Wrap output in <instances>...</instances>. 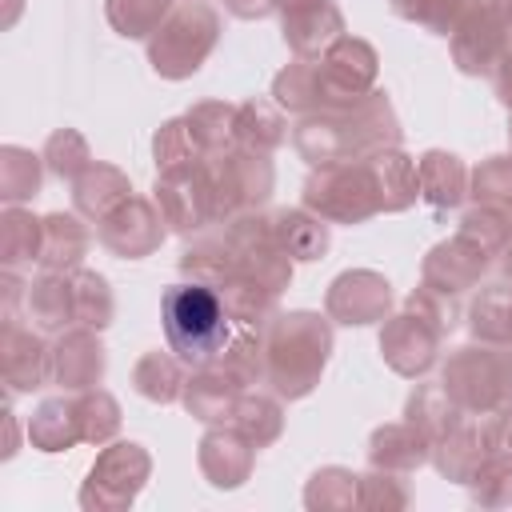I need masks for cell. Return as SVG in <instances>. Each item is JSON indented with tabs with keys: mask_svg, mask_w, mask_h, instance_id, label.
Returning <instances> with one entry per match:
<instances>
[{
	"mask_svg": "<svg viewBox=\"0 0 512 512\" xmlns=\"http://www.w3.org/2000/svg\"><path fill=\"white\" fill-rule=\"evenodd\" d=\"M292 144L312 168L336 164V160H368L372 152L400 144V124L388 96L372 88L348 108L304 116L300 128L292 132Z\"/></svg>",
	"mask_w": 512,
	"mask_h": 512,
	"instance_id": "cell-1",
	"label": "cell"
},
{
	"mask_svg": "<svg viewBox=\"0 0 512 512\" xmlns=\"http://www.w3.org/2000/svg\"><path fill=\"white\" fill-rule=\"evenodd\" d=\"M160 324L168 348L184 360V368H208L232 340V316L220 292L204 280H180L160 300Z\"/></svg>",
	"mask_w": 512,
	"mask_h": 512,
	"instance_id": "cell-2",
	"label": "cell"
},
{
	"mask_svg": "<svg viewBox=\"0 0 512 512\" xmlns=\"http://www.w3.org/2000/svg\"><path fill=\"white\" fill-rule=\"evenodd\" d=\"M264 356H268V384L276 396L300 400L320 384V372L332 352V324L316 312H284L272 316L264 328Z\"/></svg>",
	"mask_w": 512,
	"mask_h": 512,
	"instance_id": "cell-3",
	"label": "cell"
},
{
	"mask_svg": "<svg viewBox=\"0 0 512 512\" xmlns=\"http://www.w3.org/2000/svg\"><path fill=\"white\" fill-rule=\"evenodd\" d=\"M444 392L464 412H500L512 404V344H464L444 360Z\"/></svg>",
	"mask_w": 512,
	"mask_h": 512,
	"instance_id": "cell-4",
	"label": "cell"
},
{
	"mask_svg": "<svg viewBox=\"0 0 512 512\" xmlns=\"http://www.w3.org/2000/svg\"><path fill=\"white\" fill-rule=\"evenodd\" d=\"M216 36H220L216 8L204 0H184L148 36V60L164 80H184L208 60V52L216 48Z\"/></svg>",
	"mask_w": 512,
	"mask_h": 512,
	"instance_id": "cell-5",
	"label": "cell"
},
{
	"mask_svg": "<svg viewBox=\"0 0 512 512\" xmlns=\"http://www.w3.org/2000/svg\"><path fill=\"white\" fill-rule=\"evenodd\" d=\"M304 208L328 224H364L384 212L368 160H336L312 168L304 180Z\"/></svg>",
	"mask_w": 512,
	"mask_h": 512,
	"instance_id": "cell-6",
	"label": "cell"
},
{
	"mask_svg": "<svg viewBox=\"0 0 512 512\" xmlns=\"http://www.w3.org/2000/svg\"><path fill=\"white\" fill-rule=\"evenodd\" d=\"M208 180L216 196V220H232L244 212H256L272 192V164L268 152L232 148L220 156H208Z\"/></svg>",
	"mask_w": 512,
	"mask_h": 512,
	"instance_id": "cell-7",
	"label": "cell"
},
{
	"mask_svg": "<svg viewBox=\"0 0 512 512\" xmlns=\"http://www.w3.org/2000/svg\"><path fill=\"white\" fill-rule=\"evenodd\" d=\"M148 472H152V460L140 444H132V440L112 444L96 456V464L80 488V504L84 508H128L140 496Z\"/></svg>",
	"mask_w": 512,
	"mask_h": 512,
	"instance_id": "cell-8",
	"label": "cell"
},
{
	"mask_svg": "<svg viewBox=\"0 0 512 512\" xmlns=\"http://www.w3.org/2000/svg\"><path fill=\"white\" fill-rule=\"evenodd\" d=\"M320 84H324V112L348 108L372 92L376 80V52L360 36H336L320 56Z\"/></svg>",
	"mask_w": 512,
	"mask_h": 512,
	"instance_id": "cell-9",
	"label": "cell"
},
{
	"mask_svg": "<svg viewBox=\"0 0 512 512\" xmlns=\"http://www.w3.org/2000/svg\"><path fill=\"white\" fill-rule=\"evenodd\" d=\"M156 208L168 228L176 232H200L204 224H216V196L208 180V164L160 172L156 180Z\"/></svg>",
	"mask_w": 512,
	"mask_h": 512,
	"instance_id": "cell-10",
	"label": "cell"
},
{
	"mask_svg": "<svg viewBox=\"0 0 512 512\" xmlns=\"http://www.w3.org/2000/svg\"><path fill=\"white\" fill-rule=\"evenodd\" d=\"M500 452V412H468L444 440L432 444V460L440 476L468 484L476 468Z\"/></svg>",
	"mask_w": 512,
	"mask_h": 512,
	"instance_id": "cell-11",
	"label": "cell"
},
{
	"mask_svg": "<svg viewBox=\"0 0 512 512\" xmlns=\"http://www.w3.org/2000/svg\"><path fill=\"white\" fill-rule=\"evenodd\" d=\"M448 40H452V56H456V68L460 72H468V76H492L496 64L504 60V52H508L512 32H508V24L500 16H492L488 8H480V4L468 0L464 16H460V24L452 28Z\"/></svg>",
	"mask_w": 512,
	"mask_h": 512,
	"instance_id": "cell-12",
	"label": "cell"
},
{
	"mask_svg": "<svg viewBox=\"0 0 512 512\" xmlns=\"http://www.w3.org/2000/svg\"><path fill=\"white\" fill-rule=\"evenodd\" d=\"M164 240V216L156 204L128 196L120 208H112L100 220V244L108 252H116L120 260H140L148 252H156Z\"/></svg>",
	"mask_w": 512,
	"mask_h": 512,
	"instance_id": "cell-13",
	"label": "cell"
},
{
	"mask_svg": "<svg viewBox=\"0 0 512 512\" xmlns=\"http://www.w3.org/2000/svg\"><path fill=\"white\" fill-rule=\"evenodd\" d=\"M284 40L296 56L316 60L336 36H344V12L336 0H276Z\"/></svg>",
	"mask_w": 512,
	"mask_h": 512,
	"instance_id": "cell-14",
	"label": "cell"
},
{
	"mask_svg": "<svg viewBox=\"0 0 512 512\" xmlns=\"http://www.w3.org/2000/svg\"><path fill=\"white\" fill-rule=\"evenodd\" d=\"M440 332L416 316V312H400L392 320H384V332H380V352L388 360L392 372L400 376H424L432 364H436V348H440Z\"/></svg>",
	"mask_w": 512,
	"mask_h": 512,
	"instance_id": "cell-15",
	"label": "cell"
},
{
	"mask_svg": "<svg viewBox=\"0 0 512 512\" xmlns=\"http://www.w3.org/2000/svg\"><path fill=\"white\" fill-rule=\"evenodd\" d=\"M392 304V284L380 272H344L328 288V320L340 324H376L388 316Z\"/></svg>",
	"mask_w": 512,
	"mask_h": 512,
	"instance_id": "cell-16",
	"label": "cell"
},
{
	"mask_svg": "<svg viewBox=\"0 0 512 512\" xmlns=\"http://www.w3.org/2000/svg\"><path fill=\"white\" fill-rule=\"evenodd\" d=\"M4 384L8 392H36L52 380V348L32 332L20 328L16 320L4 324Z\"/></svg>",
	"mask_w": 512,
	"mask_h": 512,
	"instance_id": "cell-17",
	"label": "cell"
},
{
	"mask_svg": "<svg viewBox=\"0 0 512 512\" xmlns=\"http://www.w3.org/2000/svg\"><path fill=\"white\" fill-rule=\"evenodd\" d=\"M104 376V348L96 328H68L52 348V380L68 392H88Z\"/></svg>",
	"mask_w": 512,
	"mask_h": 512,
	"instance_id": "cell-18",
	"label": "cell"
},
{
	"mask_svg": "<svg viewBox=\"0 0 512 512\" xmlns=\"http://www.w3.org/2000/svg\"><path fill=\"white\" fill-rule=\"evenodd\" d=\"M256 444L232 424V428H212L200 440V472L212 488H240L252 472Z\"/></svg>",
	"mask_w": 512,
	"mask_h": 512,
	"instance_id": "cell-19",
	"label": "cell"
},
{
	"mask_svg": "<svg viewBox=\"0 0 512 512\" xmlns=\"http://www.w3.org/2000/svg\"><path fill=\"white\" fill-rule=\"evenodd\" d=\"M484 268H488V256L476 244H468L464 236H452V240H444V244H436L428 252V260H424V284H436V288L460 296V292H468L484 276Z\"/></svg>",
	"mask_w": 512,
	"mask_h": 512,
	"instance_id": "cell-20",
	"label": "cell"
},
{
	"mask_svg": "<svg viewBox=\"0 0 512 512\" xmlns=\"http://www.w3.org/2000/svg\"><path fill=\"white\" fill-rule=\"evenodd\" d=\"M244 388L220 368V364H208V368H196L192 380L184 384V408L204 420V424H220V420H232L236 404H240Z\"/></svg>",
	"mask_w": 512,
	"mask_h": 512,
	"instance_id": "cell-21",
	"label": "cell"
},
{
	"mask_svg": "<svg viewBox=\"0 0 512 512\" xmlns=\"http://www.w3.org/2000/svg\"><path fill=\"white\" fill-rule=\"evenodd\" d=\"M428 456H432V444H428V436H424L412 420L376 428V432H372V444H368V460H372V468H380V472H396V476L420 468Z\"/></svg>",
	"mask_w": 512,
	"mask_h": 512,
	"instance_id": "cell-22",
	"label": "cell"
},
{
	"mask_svg": "<svg viewBox=\"0 0 512 512\" xmlns=\"http://www.w3.org/2000/svg\"><path fill=\"white\" fill-rule=\"evenodd\" d=\"M376 192H380V208L384 212H404L408 204H416L420 196V168L412 156H404L400 148H384L368 156Z\"/></svg>",
	"mask_w": 512,
	"mask_h": 512,
	"instance_id": "cell-23",
	"label": "cell"
},
{
	"mask_svg": "<svg viewBox=\"0 0 512 512\" xmlns=\"http://www.w3.org/2000/svg\"><path fill=\"white\" fill-rule=\"evenodd\" d=\"M132 196V184L120 168L112 164H88L76 180H72V200H76V212L88 216V220H104L112 208H120L124 200Z\"/></svg>",
	"mask_w": 512,
	"mask_h": 512,
	"instance_id": "cell-24",
	"label": "cell"
},
{
	"mask_svg": "<svg viewBox=\"0 0 512 512\" xmlns=\"http://www.w3.org/2000/svg\"><path fill=\"white\" fill-rule=\"evenodd\" d=\"M28 440L40 452H64L76 440H84V424H80V396H56L44 400L32 420H28Z\"/></svg>",
	"mask_w": 512,
	"mask_h": 512,
	"instance_id": "cell-25",
	"label": "cell"
},
{
	"mask_svg": "<svg viewBox=\"0 0 512 512\" xmlns=\"http://www.w3.org/2000/svg\"><path fill=\"white\" fill-rule=\"evenodd\" d=\"M268 224L280 252H288L292 260H320L328 252V220L308 208H280L276 216H268Z\"/></svg>",
	"mask_w": 512,
	"mask_h": 512,
	"instance_id": "cell-26",
	"label": "cell"
},
{
	"mask_svg": "<svg viewBox=\"0 0 512 512\" xmlns=\"http://www.w3.org/2000/svg\"><path fill=\"white\" fill-rule=\"evenodd\" d=\"M88 228L80 216L52 212L44 216V248H40V272H76L88 252Z\"/></svg>",
	"mask_w": 512,
	"mask_h": 512,
	"instance_id": "cell-27",
	"label": "cell"
},
{
	"mask_svg": "<svg viewBox=\"0 0 512 512\" xmlns=\"http://www.w3.org/2000/svg\"><path fill=\"white\" fill-rule=\"evenodd\" d=\"M416 168H420V196L432 208H456L464 200V192H468V168L460 164V156L432 148V152H424L416 160Z\"/></svg>",
	"mask_w": 512,
	"mask_h": 512,
	"instance_id": "cell-28",
	"label": "cell"
},
{
	"mask_svg": "<svg viewBox=\"0 0 512 512\" xmlns=\"http://www.w3.org/2000/svg\"><path fill=\"white\" fill-rule=\"evenodd\" d=\"M28 316L48 332H64L68 324H76L72 276L68 272H40L28 284Z\"/></svg>",
	"mask_w": 512,
	"mask_h": 512,
	"instance_id": "cell-29",
	"label": "cell"
},
{
	"mask_svg": "<svg viewBox=\"0 0 512 512\" xmlns=\"http://www.w3.org/2000/svg\"><path fill=\"white\" fill-rule=\"evenodd\" d=\"M272 96L284 112H296V116H312V112H324V84H320V60H308V56H296L272 84Z\"/></svg>",
	"mask_w": 512,
	"mask_h": 512,
	"instance_id": "cell-30",
	"label": "cell"
},
{
	"mask_svg": "<svg viewBox=\"0 0 512 512\" xmlns=\"http://www.w3.org/2000/svg\"><path fill=\"white\" fill-rule=\"evenodd\" d=\"M188 368H184V360L168 348V352H148V356H140V364H136V372H132V384H136V392L144 396V400H152V404H172V400H180L184 396V384H188V376H184Z\"/></svg>",
	"mask_w": 512,
	"mask_h": 512,
	"instance_id": "cell-31",
	"label": "cell"
},
{
	"mask_svg": "<svg viewBox=\"0 0 512 512\" xmlns=\"http://www.w3.org/2000/svg\"><path fill=\"white\" fill-rule=\"evenodd\" d=\"M404 416L428 436V444H436V440H444L468 412L444 392V384H420L412 396H408V408H404Z\"/></svg>",
	"mask_w": 512,
	"mask_h": 512,
	"instance_id": "cell-32",
	"label": "cell"
},
{
	"mask_svg": "<svg viewBox=\"0 0 512 512\" xmlns=\"http://www.w3.org/2000/svg\"><path fill=\"white\" fill-rule=\"evenodd\" d=\"M236 140L252 152H272L288 140V124L280 116V104L268 100H244L236 104Z\"/></svg>",
	"mask_w": 512,
	"mask_h": 512,
	"instance_id": "cell-33",
	"label": "cell"
},
{
	"mask_svg": "<svg viewBox=\"0 0 512 512\" xmlns=\"http://www.w3.org/2000/svg\"><path fill=\"white\" fill-rule=\"evenodd\" d=\"M468 324L476 340L488 344H512V284H488L468 308Z\"/></svg>",
	"mask_w": 512,
	"mask_h": 512,
	"instance_id": "cell-34",
	"label": "cell"
},
{
	"mask_svg": "<svg viewBox=\"0 0 512 512\" xmlns=\"http://www.w3.org/2000/svg\"><path fill=\"white\" fill-rule=\"evenodd\" d=\"M40 248H44V220H36L32 212L8 204L4 220H0V256L4 264L16 272L20 264H40Z\"/></svg>",
	"mask_w": 512,
	"mask_h": 512,
	"instance_id": "cell-35",
	"label": "cell"
},
{
	"mask_svg": "<svg viewBox=\"0 0 512 512\" xmlns=\"http://www.w3.org/2000/svg\"><path fill=\"white\" fill-rule=\"evenodd\" d=\"M184 120H188L192 136L200 140L204 156H220V152H232L240 144L236 140V104L208 100V104H196Z\"/></svg>",
	"mask_w": 512,
	"mask_h": 512,
	"instance_id": "cell-36",
	"label": "cell"
},
{
	"mask_svg": "<svg viewBox=\"0 0 512 512\" xmlns=\"http://www.w3.org/2000/svg\"><path fill=\"white\" fill-rule=\"evenodd\" d=\"M240 388H252L260 380H268V356H264V332H240L228 340V348L216 360Z\"/></svg>",
	"mask_w": 512,
	"mask_h": 512,
	"instance_id": "cell-37",
	"label": "cell"
},
{
	"mask_svg": "<svg viewBox=\"0 0 512 512\" xmlns=\"http://www.w3.org/2000/svg\"><path fill=\"white\" fill-rule=\"evenodd\" d=\"M232 424H236L256 448H264V444H272V440L280 436L284 416H280V404H276L272 396H264V392H244L240 404H236V412H232Z\"/></svg>",
	"mask_w": 512,
	"mask_h": 512,
	"instance_id": "cell-38",
	"label": "cell"
},
{
	"mask_svg": "<svg viewBox=\"0 0 512 512\" xmlns=\"http://www.w3.org/2000/svg\"><path fill=\"white\" fill-rule=\"evenodd\" d=\"M172 8L176 0H108V24L128 40H144L164 24Z\"/></svg>",
	"mask_w": 512,
	"mask_h": 512,
	"instance_id": "cell-39",
	"label": "cell"
},
{
	"mask_svg": "<svg viewBox=\"0 0 512 512\" xmlns=\"http://www.w3.org/2000/svg\"><path fill=\"white\" fill-rule=\"evenodd\" d=\"M152 152H156V168H160V172H176V168H192V164L208 160L184 116L160 124V132H156V140H152Z\"/></svg>",
	"mask_w": 512,
	"mask_h": 512,
	"instance_id": "cell-40",
	"label": "cell"
},
{
	"mask_svg": "<svg viewBox=\"0 0 512 512\" xmlns=\"http://www.w3.org/2000/svg\"><path fill=\"white\" fill-rule=\"evenodd\" d=\"M456 236H464L468 244H476L488 260H492V256H504V248H508V240H512V216L500 212V208L476 204V208L460 220V232H456Z\"/></svg>",
	"mask_w": 512,
	"mask_h": 512,
	"instance_id": "cell-41",
	"label": "cell"
},
{
	"mask_svg": "<svg viewBox=\"0 0 512 512\" xmlns=\"http://www.w3.org/2000/svg\"><path fill=\"white\" fill-rule=\"evenodd\" d=\"M72 276V304H76V324L84 328H104L112 324V292H108V280L88 272V268H76L68 272Z\"/></svg>",
	"mask_w": 512,
	"mask_h": 512,
	"instance_id": "cell-42",
	"label": "cell"
},
{
	"mask_svg": "<svg viewBox=\"0 0 512 512\" xmlns=\"http://www.w3.org/2000/svg\"><path fill=\"white\" fill-rule=\"evenodd\" d=\"M468 188L476 204L512 216V156H488L480 168L468 172Z\"/></svg>",
	"mask_w": 512,
	"mask_h": 512,
	"instance_id": "cell-43",
	"label": "cell"
},
{
	"mask_svg": "<svg viewBox=\"0 0 512 512\" xmlns=\"http://www.w3.org/2000/svg\"><path fill=\"white\" fill-rule=\"evenodd\" d=\"M392 12L424 32H436V36H452V28L460 24L468 0H388Z\"/></svg>",
	"mask_w": 512,
	"mask_h": 512,
	"instance_id": "cell-44",
	"label": "cell"
},
{
	"mask_svg": "<svg viewBox=\"0 0 512 512\" xmlns=\"http://www.w3.org/2000/svg\"><path fill=\"white\" fill-rule=\"evenodd\" d=\"M0 192H4L8 204H20V200L36 196L40 192V156H32L28 148H4Z\"/></svg>",
	"mask_w": 512,
	"mask_h": 512,
	"instance_id": "cell-45",
	"label": "cell"
},
{
	"mask_svg": "<svg viewBox=\"0 0 512 512\" xmlns=\"http://www.w3.org/2000/svg\"><path fill=\"white\" fill-rule=\"evenodd\" d=\"M308 508H348L360 504V476L348 468H324L312 476L308 492H304Z\"/></svg>",
	"mask_w": 512,
	"mask_h": 512,
	"instance_id": "cell-46",
	"label": "cell"
},
{
	"mask_svg": "<svg viewBox=\"0 0 512 512\" xmlns=\"http://www.w3.org/2000/svg\"><path fill=\"white\" fill-rule=\"evenodd\" d=\"M468 488H472L476 504H488V508L512 504V456H504V452L488 456L476 468V476L468 480Z\"/></svg>",
	"mask_w": 512,
	"mask_h": 512,
	"instance_id": "cell-47",
	"label": "cell"
},
{
	"mask_svg": "<svg viewBox=\"0 0 512 512\" xmlns=\"http://www.w3.org/2000/svg\"><path fill=\"white\" fill-rule=\"evenodd\" d=\"M408 312L424 316L440 336H448L456 324H460V304H456V292H444L436 284H420L412 296H408Z\"/></svg>",
	"mask_w": 512,
	"mask_h": 512,
	"instance_id": "cell-48",
	"label": "cell"
},
{
	"mask_svg": "<svg viewBox=\"0 0 512 512\" xmlns=\"http://www.w3.org/2000/svg\"><path fill=\"white\" fill-rule=\"evenodd\" d=\"M44 160H48V168H52L60 180H76V176L92 164L84 136H80V132H72V128H64V132L48 136V144H44Z\"/></svg>",
	"mask_w": 512,
	"mask_h": 512,
	"instance_id": "cell-49",
	"label": "cell"
},
{
	"mask_svg": "<svg viewBox=\"0 0 512 512\" xmlns=\"http://www.w3.org/2000/svg\"><path fill=\"white\" fill-rule=\"evenodd\" d=\"M80 424H84V440L88 444H104L116 428H120V408L108 392L88 388L80 392Z\"/></svg>",
	"mask_w": 512,
	"mask_h": 512,
	"instance_id": "cell-50",
	"label": "cell"
},
{
	"mask_svg": "<svg viewBox=\"0 0 512 512\" xmlns=\"http://www.w3.org/2000/svg\"><path fill=\"white\" fill-rule=\"evenodd\" d=\"M360 504L364 508H404L408 504V492L400 488V480H396V472H368V476H360Z\"/></svg>",
	"mask_w": 512,
	"mask_h": 512,
	"instance_id": "cell-51",
	"label": "cell"
},
{
	"mask_svg": "<svg viewBox=\"0 0 512 512\" xmlns=\"http://www.w3.org/2000/svg\"><path fill=\"white\" fill-rule=\"evenodd\" d=\"M224 8L232 16H240V20H260V16H268L276 8V0H224Z\"/></svg>",
	"mask_w": 512,
	"mask_h": 512,
	"instance_id": "cell-52",
	"label": "cell"
},
{
	"mask_svg": "<svg viewBox=\"0 0 512 512\" xmlns=\"http://www.w3.org/2000/svg\"><path fill=\"white\" fill-rule=\"evenodd\" d=\"M492 84H496V96L512 108V40H508L504 60H500V64H496V72H492Z\"/></svg>",
	"mask_w": 512,
	"mask_h": 512,
	"instance_id": "cell-53",
	"label": "cell"
},
{
	"mask_svg": "<svg viewBox=\"0 0 512 512\" xmlns=\"http://www.w3.org/2000/svg\"><path fill=\"white\" fill-rule=\"evenodd\" d=\"M500 452L512 456V404L500 408Z\"/></svg>",
	"mask_w": 512,
	"mask_h": 512,
	"instance_id": "cell-54",
	"label": "cell"
},
{
	"mask_svg": "<svg viewBox=\"0 0 512 512\" xmlns=\"http://www.w3.org/2000/svg\"><path fill=\"white\" fill-rule=\"evenodd\" d=\"M472 4H480V8H488L492 16H500L508 28H512V0H472Z\"/></svg>",
	"mask_w": 512,
	"mask_h": 512,
	"instance_id": "cell-55",
	"label": "cell"
},
{
	"mask_svg": "<svg viewBox=\"0 0 512 512\" xmlns=\"http://www.w3.org/2000/svg\"><path fill=\"white\" fill-rule=\"evenodd\" d=\"M504 276H508V284H512V240H508V248H504Z\"/></svg>",
	"mask_w": 512,
	"mask_h": 512,
	"instance_id": "cell-56",
	"label": "cell"
},
{
	"mask_svg": "<svg viewBox=\"0 0 512 512\" xmlns=\"http://www.w3.org/2000/svg\"><path fill=\"white\" fill-rule=\"evenodd\" d=\"M508 136H512V116H508Z\"/></svg>",
	"mask_w": 512,
	"mask_h": 512,
	"instance_id": "cell-57",
	"label": "cell"
}]
</instances>
